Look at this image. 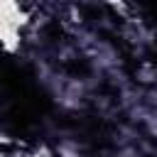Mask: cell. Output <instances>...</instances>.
Instances as JSON below:
<instances>
[{"label": "cell", "instance_id": "obj_1", "mask_svg": "<svg viewBox=\"0 0 157 157\" xmlns=\"http://www.w3.org/2000/svg\"><path fill=\"white\" fill-rule=\"evenodd\" d=\"M32 12L20 5V2H12V0H5L0 5V34H2V44L10 54H15L20 49V42H22V34L25 29L32 25Z\"/></svg>", "mask_w": 157, "mask_h": 157}]
</instances>
